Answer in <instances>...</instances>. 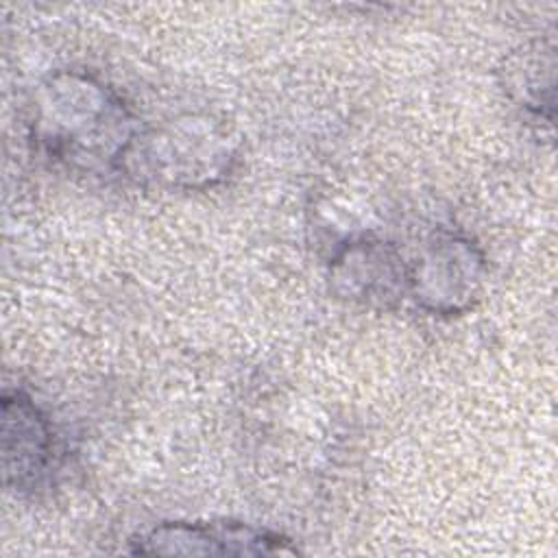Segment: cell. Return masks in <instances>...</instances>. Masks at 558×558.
<instances>
[{
	"mask_svg": "<svg viewBox=\"0 0 558 558\" xmlns=\"http://www.w3.org/2000/svg\"><path fill=\"white\" fill-rule=\"evenodd\" d=\"M28 131L37 148L68 170L120 174L140 124L111 85L81 70H59L37 83Z\"/></svg>",
	"mask_w": 558,
	"mask_h": 558,
	"instance_id": "obj_1",
	"label": "cell"
},
{
	"mask_svg": "<svg viewBox=\"0 0 558 558\" xmlns=\"http://www.w3.org/2000/svg\"><path fill=\"white\" fill-rule=\"evenodd\" d=\"M233 131L209 113H185L137 131L120 174L163 190H207L238 163Z\"/></svg>",
	"mask_w": 558,
	"mask_h": 558,
	"instance_id": "obj_2",
	"label": "cell"
},
{
	"mask_svg": "<svg viewBox=\"0 0 558 558\" xmlns=\"http://www.w3.org/2000/svg\"><path fill=\"white\" fill-rule=\"evenodd\" d=\"M486 272V257L469 235L438 229L408 259V299L434 316L464 314L480 301Z\"/></svg>",
	"mask_w": 558,
	"mask_h": 558,
	"instance_id": "obj_3",
	"label": "cell"
},
{
	"mask_svg": "<svg viewBox=\"0 0 558 558\" xmlns=\"http://www.w3.org/2000/svg\"><path fill=\"white\" fill-rule=\"evenodd\" d=\"M142 556H296V543L242 521H166L129 541Z\"/></svg>",
	"mask_w": 558,
	"mask_h": 558,
	"instance_id": "obj_4",
	"label": "cell"
},
{
	"mask_svg": "<svg viewBox=\"0 0 558 558\" xmlns=\"http://www.w3.org/2000/svg\"><path fill=\"white\" fill-rule=\"evenodd\" d=\"M331 292L349 303L388 310L408 299V259L381 238L357 235L338 246L327 270Z\"/></svg>",
	"mask_w": 558,
	"mask_h": 558,
	"instance_id": "obj_5",
	"label": "cell"
},
{
	"mask_svg": "<svg viewBox=\"0 0 558 558\" xmlns=\"http://www.w3.org/2000/svg\"><path fill=\"white\" fill-rule=\"evenodd\" d=\"M0 453L4 486L15 493L35 490L54 466L52 423L37 401L20 388L2 392Z\"/></svg>",
	"mask_w": 558,
	"mask_h": 558,
	"instance_id": "obj_6",
	"label": "cell"
},
{
	"mask_svg": "<svg viewBox=\"0 0 558 558\" xmlns=\"http://www.w3.org/2000/svg\"><path fill=\"white\" fill-rule=\"evenodd\" d=\"M554 48L525 46L506 63V89L530 116L551 122L554 111Z\"/></svg>",
	"mask_w": 558,
	"mask_h": 558,
	"instance_id": "obj_7",
	"label": "cell"
}]
</instances>
